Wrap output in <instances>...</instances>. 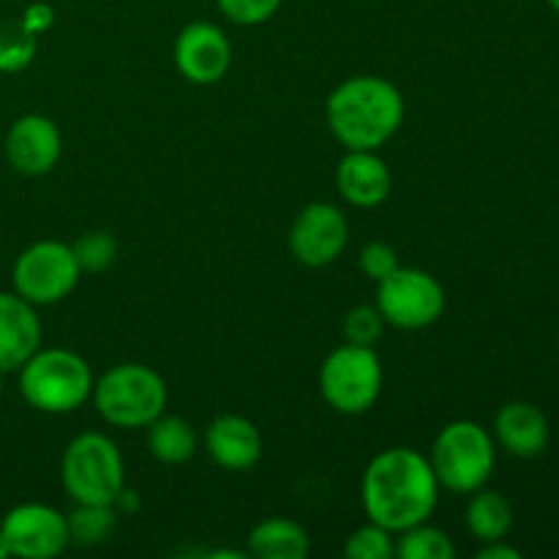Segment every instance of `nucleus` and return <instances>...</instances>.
Wrapping results in <instances>:
<instances>
[{"label": "nucleus", "instance_id": "obj_17", "mask_svg": "<svg viewBox=\"0 0 559 559\" xmlns=\"http://www.w3.org/2000/svg\"><path fill=\"white\" fill-rule=\"evenodd\" d=\"M495 437L511 456L535 459L549 445V420L535 404L511 402L497 413Z\"/></svg>", "mask_w": 559, "mask_h": 559}, {"label": "nucleus", "instance_id": "obj_16", "mask_svg": "<svg viewBox=\"0 0 559 559\" xmlns=\"http://www.w3.org/2000/svg\"><path fill=\"white\" fill-rule=\"evenodd\" d=\"M391 169L377 151H347L336 167V189L355 207H377L391 197Z\"/></svg>", "mask_w": 559, "mask_h": 559}, {"label": "nucleus", "instance_id": "obj_25", "mask_svg": "<svg viewBox=\"0 0 559 559\" xmlns=\"http://www.w3.org/2000/svg\"><path fill=\"white\" fill-rule=\"evenodd\" d=\"M344 555L349 559H391L396 557V538L391 530L369 522L349 535L344 544Z\"/></svg>", "mask_w": 559, "mask_h": 559}, {"label": "nucleus", "instance_id": "obj_1", "mask_svg": "<svg viewBox=\"0 0 559 559\" xmlns=\"http://www.w3.org/2000/svg\"><path fill=\"white\" fill-rule=\"evenodd\" d=\"M360 500L369 522L396 535L413 524L429 522L440 500V480L429 456L413 448H388L366 467Z\"/></svg>", "mask_w": 559, "mask_h": 559}, {"label": "nucleus", "instance_id": "obj_23", "mask_svg": "<svg viewBox=\"0 0 559 559\" xmlns=\"http://www.w3.org/2000/svg\"><path fill=\"white\" fill-rule=\"evenodd\" d=\"M38 36L27 31L22 20H9L0 25V71L3 74H16L27 69L36 55Z\"/></svg>", "mask_w": 559, "mask_h": 559}, {"label": "nucleus", "instance_id": "obj_7", "mask_svg": "<svg viewBox=\"0 0 559 559\" xmlns=\"http://www.w3.org/2000/svg\"><path fill=\"white\" fill-rule=\"evenodd\" d=\"M320 393L342 415H364L382 393V364L374 347L342 344L320 369Z\"/></svg>", "mask_w": 559, "mask_h": 559}, {"label": "nucleus", "instance_id": "obj_34", "mask_svg": "<svg viewBox=\"0 0 559 559\" xmlns=\"http://www.w3.org/2000/svg\"><path fill=\"white\" fill-rule=\"evenodd\" d=\"M0 374H3V371H0Z\"/></svg>", "mask_w": 559, "mask_h": 559}, {"label": "nucleus", "instance_id": "obj_4", "mask_svg": "<svg viewBox=\"0 0 559 559\" xmlns=\"http://www.w3.org/2000/svg\"><path fill=\"white\" fill-rule=\"evenodd\" d=\"M93 407L118 429H147L167 407L162 374L145 364H118L93 380Z\"/></svg>", "mask_w": 559, "mask_h": 559}, {"label": "nucleus", "instance_id": "obj_31", "mask_svg": "<svg viewBox=\"0 0 559 559\" xmlns=\"http://www.w3.org/2000/svg\"><path fill=\"white\" fill-rule=\"evenodd\" d=\"M480 559H522V551L513 549V546L502 544V540H491L484 549L478 551Z\"/></svg>", "mask_w": 559, "mask_h": 559}, {"label": "nucleus", "instance_id": "obj_29", "mask_svg": "<svg viewBox=\"0 0 559 559\" xmlns=\"http://www.w3.org/2000/svg\"><path fill=\"white\" fill-rule=\"evenodd\" d=\"M20 20L25 22L27 31H33L38 36V33H44L49 25H52L55 14H52V9H49L47 3H33V5H27L25 14H22Z\"/></svg>", "mask_w": 559, "mask_h": 559}, {"label": "nucleus", "instance_id": "obj_10", "mask_svg": "<svg viewBox=\"0 0 559 559\" xmlns=\"http://www.w3.org/2000/svg\"><path fill=\"white\" fill-rule=\"evenodd\" d=\"M0 533L5 535L11 555L22 559L58 557L71 544L63 513L41 502H22L11 508L0 522Z\"/></svg>", "mask_w": 559, "mask_h": 559}, {"label": "nucleus", "instance_id": "obj_13", "mask_svg": "<svg viewBox=\"0 0 559 559\" xmlns=\"http://www.w3.org/2000/svg\"><path fill=\"white\" fill-rule=\"evenodd\" d=\"M63 153V136L47 115H22L5 134V158L11 167L27 178L47 175Z\"/></svg>", "mask_w": 559, "mask_h": 559}, {"label": "nucleus", "instance_id": "obj_11", "mask_svg": "<svg viewBox=\"0 0 559 559\" xmlns=\"http://www.w3.org/2000/svg\"><path fill=\"white\" fill-rule=\"evenodd\" d=\"M349 238L344 211L331 202H311L289 227V251L306 267H325L342 257Z\"/></svg>", "mask_w": 559, "mask_h": 559}, {"label": "nucleus", "instance_id": "obj_14", "mask_svg": "<svg viewBox=\"0 0 559 559\" xmlns=\"http://www.w3.org/2000/svg\"><path fill=\"white\" fill-rule=\"evenodd\" d=\"M205 451L218 467L243 473L262 459V435L243 415H218L205 429Z\"/></svg>", "mask_w": 559, "mask_h": 559}, {"label": "nucleus", "instance_id": "obj_6", "mask_svg": "<svg viewBox=\"0 0 559 559\" xmlns=\"http://www.w3.org/2000/svg\"><path fill=\"white\" fill-rule=\"evenodd\" d=\"M429 462L442 489L473 495L495 473V440L475 420H453L437 435Z\"/></svg>", "mask_w": 559, "mask_h": 559}, {"label": "nucleus", "instance_id": "obj_3", "mask_svg": "<svg viewBox=\"0 0 559 559\" xmlns=\"http://www.w3.org/2000/svg\"><path fill=\"white\" fill-rule=\"evenodd\" d=\"M20 393L33 409L47 415H66L80 409L93 393L91 366L71 349L38 347L16 369Z\"/></svg>", "mask_w": 559, "mask_h": 559}, {"label": "nucleus", "instance_id": "obj_9", "mask_svg": "<svg viewBox=\"0 0 559 559\" xmlns=\"http://www.w3.org/2000/svg\"><path fill=\"white\" fill-rule=\"evenodd\" d=\"M80 276L82 271L69 243L38 240L16 257L11 284H14V293L27 304L52 306L74 293Z\"/></svg>", "mask_w": 559, "mask_h": 559}, {"label": "nucleus", "instance_id": "obj_27", "mask_svg": "<svg viewBox=\"0 0 559 559\" xmlns=\"http://www.w3.org/2000/svg\"><path fill=\"white\" fill-rule=\"evenodd\" d=\"M218 11L235 25H262L278 11L282 0H216Z\"/></svg>", "mask_w": 559, "mask_h": 559}, {"label": "nucleus", "instance_id": "obj_24", "mask_svg": "<svg viewBox=\"0 0 559 559\" xmlns=\"http://www.w3.org/2000/svg\"><path fill=\"white\" fill-rule=\"evenodd\" d=\"M71 254H74L76 265L82 273H102L118 257V240L107 229H93V233L80 235L71 243Z\"/></svg>", "mask_w": 559, "mask_h": 559}, {"label": "nucleus", "instance_id": "obj_30", "mask_svg": "<svg viewBox=\"0 0 559 559\" xmlns=\"http://www.w3.org/2000/svg\"><path fill=\"white\" fill-rule=\"evenodd\" d=\"M140 506H142L140 495H136L134 489H129V486H123V489L118 491V497L112 500V508L118 516H131V513L140 511Z\"/></svg>", "mask_w": 559, "mask_h": 559}, {"label": "nucleus", "instance_id": "obj_33", "mask_svg": "<svg viewBox=\"0 0 559 559\" xmlns=\"http://www.w3.org/2000/svg\"><path fill=\"white\" fill-rule=\"evenodd\" d=\"M549 5H551V11L559 16V0H549Z\"/></svg>", "mask_w": 559, "mask_h": 559}, {"label": "nucleus", "instance_id": "obj_2", "mask_svg": "<svg viewBox=\"0 0 559 559\" xmlns=\"http://www.w3.org/2000/svg\"><path fill=\"white\" fill-rule=\"evenodd\" d=\"M328 126L347 151H377L399 131L404 98L382 76H349L328 96Z\"/></svg>", "mask_w": 559, "mask_h": 559}, {"label": "nucleus", "instance_id": "obj_21", "mask_svg": "<svg viewBox=\"0 0 559 559\" xmlns=\"http://www.w3.org/2000/svg\"><path fill=\"white\" fill-rule=\"evenodd\" d=\"M396 557L399 559H453L456 546L429 522L413 524V527L396 533Z\"/></svg>", "mask_w": 559, "mask_h": 559}, {"label": "nucleus", "instance_id": "obj_28", "mask_svg": "<svg viewBox=\"0 0 559 559\" xmlns=\"http://www.w3.org/2000/svg\"><path fill=\"white\" fill-rule=\"evenodd\" d=\"M358 267L364 276H369L371 282H380V278L391 276L399 267V254L393 246L374 240V243H366L358 254Z\"/></svg>", "mask_w": 559, "mask_h": 559}, {"label": "nucleus", "instance_id": "obj_20", "mask_svg": "<svg viewBox=\"0 0 559 559\" xmlns=\"http://www.w3.org/2000/svg\"><path fill=\"white\" fill-rule=\"evenodd\" d=\"M473 500L467 506V530L473 538L480 544H491V540H502L511 533L513 524V508L500 491H473Z\"/></svg>", "mask_w": 559, "mask_h": 559}, {"label": "nucleus", "instance_id": "obj_8", "mask_svg": "<svg viewBox=\"0 0 559 559\" xmlns=\"http://www.w3.org/2000/svg\"><path fill=\"white\" fill-rule=\"evenodd\" d=\"M377 309L385 325L399 331H420L435 325L445 311V289L431 273L399 265L391 276L377 282Z\"/></svg>", "mask_w": 559, "mask_h": 559}, {"label": "nucleus", "instance_id": "obj_22", "mask_svg": "<svg viewBox=\"0 0 559 559\" xmlns=\"http://www.w3.org/2000/svg\"><path fill=\"white\" fill-rule=\"evenodd\" d=\"M69 522V540L76 546H98L115 533L118 513L112 506H85L76 502L74 511L66 516Z\"/></svg>", "mask_w": 559, "mask_h": 559}, {"label": "nucleus", "instance_id": "obj_15", "mask_svg": "<svg viewBox=\"0 0 559 559\" xmlns=\"http://www.w3.org/2000/svg\"><path fill=\"white\" fill-rule=\"evenodd\" d=\"M41 347L36 306L16 293H0V371H16Z\"/></svg>", "mask_w": 559, "mask_h": 559}, {"label": "nucleus", "instance_id": "obj_5", "mask_svg": "<svg viewBox=\"0 0 559 559\" xmlns=\"http://www.w3.org/2000/svg\"><path fill=\"white\" fill-rule=\"evenodd\" d=\"M66 495L85 506H112L126 486V467L118 445L107 435L85 431L74 437L60 459Z\"/></svg>", "mask_w": 559, "mask_h": 559}, {"label": "nucleus", "instance_id": "obj_19", "mask_svg": "<svg viewBox=\"0 0 559 559\" xmlns=\"http://www.w3.org/2000/svg\"><path fill=\"white\" fill-rule=\"evenodd\" d=\"M147 451L162 464H186L197 453V435L189 420L162 413L147 424Z\"/></svg>", "mask_w": 559, "mask_h": 559}, {"label": "nucleus", "instance_id": "obj_18", "mask_svg": "<svg viewBox=\"0 0 559 559\" xmlns=\"http://www.w3.org/2000/svg\"><path fill=\"white\" fill-rule=\"evenodd\" d=\"M249 557L260 559H306L311 551V540L298 522L284 516L262 519L257 527H251L246 538Z\"/></svg>", "mask_w": 559, "mask_h": 559}, {"label": "nucleus", "instance_id": "obj_26", "mask_svg": "<svg viewBox=\"0 0 559 559\" xmlns=\"http://www.w3.org/2000/svg\"><path fill=\"white\" fill-rule=\"evenodd\" d=\"M344 338L349 344H360V347H374L380 342L382 331H385V317L380 314L377 306H353L344 317Z\"/></svg>", "mask_w": 559, "mask_h": 559}, {"label": "nucleus", "instance_id": "obj_12", "mask_svg": "<svg viewBox=\"0 0 559 559\" xmlns=\"http://www.w3.org/2000/svg\"><path fill=\"white\" fill-rule=\"evenodd\" d=\"M175 66L191 85H213L233 66V44L213 22H191L175 38Z\"/></svg>", "mask_w": 559, "mask_h": 559}, {"label": "nucleus", "instance_id": "obj_32", "mask_svg": "<svg viewBox=\"0 0 559 559\" xmlns=\"http://www.w3.org/2000/svg\"><path fill=\"white\" fill-rule=\"evenodd\" d=\"M5 557H11V549H9V544H5V535L0 533V559H5Z\"/></svg>", "mask_w": 559, "mask_h": 559}]
</instances>
